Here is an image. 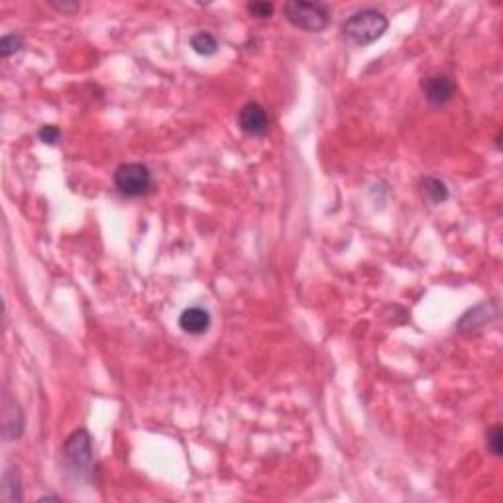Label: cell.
<instances>
[{
    "label": "cell",
    "mask_w": 503,
    "mask_h": 503,
    "mask_svg": "<svg viewBox=\"0 0 503 503\" xmlns=\"http://www.w3.org/2000/svg\"><path fill=\"white\" fill-rule=\"evenodd\" d=\"M388 18L383 16V12L376 8H366L352 14L350 18L344 22L342 34L346 42H350L352 46H370L376 39H380L386 30H388Z\"/></svg>",
    "instance_id": "6da1fadb"
},
{
    "label": "cell",
    "mask_w": 503,
    "mask_h": 503,
    "mask_svg": "<svg viewBox=\"0 0 503 503\" xmlns=\"http://www.w3.org/2000/svg\"><path fill=\"white\" fill-rule=\"evenodd\" d=\"M67 466L79 480H91L93 476V445L85 428L71 433L63 447Z\"/></svg>",
    "instance_id": "7a4b0ae2"
},
{
    "label": "cell",
    "mask_w": 503,
    "mask_h": 503,
    "mask_svg": "<svg viewBox=\"0 0 503 503\" xmlns=\"http://www.w3.org/2000/svg\"><path fill=\"white\" fill-rule=\"evenodd\" d=\"M284 14L291 26L305 32H323L329 26V10L319 2H287Z\"/></svg>",
    "instance_id": "3957f363"
},
{
    "label": "cell",
    "mask_w": 503,
    "mask_h": 503,
    "mask_svg": "<svg viewBox=\"0 0 503 503\" xmlns=\"http://www.w3.org/2000/svg\"><path fill=\"white\" fill-rule=\"evenodd\" d=\"M114 185L126 197H142L152 187V173L142 163H122L114 171Z\"/></svg>",
    "instance_id": "277c9868"
},
{
    "label": "cell",
    "mask_w": 503,
    "mask_h": 503,
    "mask_svg": "<svg viewBox=\"0 0 503 503\" xmlns=\"http://www.w3.org/2000/svg\"><path fill=\"white\" fill-rule=\"evenodd\" d=\"M238 124L242 128V132L250 136H266L269 128V118L264 106L260 103H248L242 106V110L238 114Z\"/></svg>",
    "instance_id": "5b68a950"
},
{
    "label": "cell",
    "mask_w": 503,
    "mask_h": 503,
    "mask_svg": "<svg viewBox=\"0 0 503 503\" xmlns=\"http://www.w3.org/2000/svg\"><path fill=\"white\" fill-rule=\"evenodd\" d=\"M423 93L431 105L442 106L454 95V83L448 75H431L423 81Z\"/></svg>",
    "instance_id": "8992f818"
},
{
    "label": "cell",
    "mask_w": 503,
    "mask_h": 503,
    "mask_svg": "<svg viewBox=\"0 0 503 503\" xmlns=\"http://www.w3.org/2000/svg\"><path fill=\"white\" fill-rule=\"evenodd\" d=\"M179 329L183 333L199 336L210 329V314L203 307H189L179 317Z\"/></svg>",
    "instance_id": "52a82bcc"
},
{
    "label": "cell",
    "mask_w": 503,
    "mask_h": 503,
    "mask_svg": "<svg viewBox=\"0 0 503 503\" xmlns=\"http://www.w3.org/2000/svg\"><path fill=\"white\" fill-rule=\"evenodd\" d=\"M2 407H4V438L6 440H14V438H18L22 435V428H24L22 411H20L18 403L10 397L8 393L4 395Z\"/></svg>",
    "instance_id": "ba28073f"
},
{
    "label": "cell",
    "mask_w": 503,
    "mask_h": 503,
    "mask_svg": "<svg viewBox=\"0 0 503 503\" xmlns=\"http://www.w3.org/2000/svg\"><path fill=\"white\" fill-rule=\"evenodd\" d=\"M2 497L6 502H20L22 494H20V476L18 470L14 468H6L4 478H2Z\"/></svg>",
    "instance_id": "9c48e42d"
},
{
    "label": "cell",
    "mask_w": 503,
    "mask_h": 503,
    "mask_svg": "<svg viewBox=\"0 0 503 503\" xmlns=\"http://www.w3.org/2000/svg\"><path fill=\"white\" fill-rule=\"evenodd\" d=\"M421 187H423V193L431 199V203H435V205H440L448 199L447 185L437 177H425L421 181Z\"/></svg>",
    "instance_id": "30bf717a"
},
{
    "label": "cell",
    "mask_w": 503,
    "mask_h": 503,
    "mask_svg": "<svg viewBox=\"0 0 503 503\" xmlns=\"http://www.w3.org/2000/svg\"><path fill=\"white\" fill-rule=\"evenodd\" d=\"M191 48L195 49V53H199V56L210 57L219 51V42L215 39V36H210L209 32H199L191 39Z\"/></svg>",
    "instance_id": "8fae6325"
},
{
    "label": "cell",
    "mask_w": 503,
    "mask_h": 503,
    "mask_svg": "<svg viewBox=\"0 0 503 503\" xmlns=\"http://www.w3.org/2000/svg\"><path fill=\"white\" fill-rule=\"evenodd\" d=\"M488 440H485V445H488V448H490V452L494 456H499L503 450V433H502V427L499 425H495V427H492L490 431H488Z\"/></svg>",
    "instance_id": "7c38bea8"
},
{
    "label": "cell",
    "mask_w": 503,
    "mask_h": 503,
    "mask_svg": "<svg viewBox=\"0 0 503 503\" xmlns=\"http://www.w3.org/2000/svg\"><path fill=\"white\" fill-rule=\"evenodd\" d=\"M20 49H22V38L16 34H8V36L0 39V56L2 57H10Z\"/></svg>",
    "instance_id": "4fadbf2b"
},
{
    "label": "cell",
    "mask_w": 503,
    "mask_h": 503,
    "mask_svg": "<svg viewBox=\"0 0 503 503\" xmlns=\"http://www.w3.org/2000/svg\"><path fill=\"white\" fill-rule=\"evenodd\" d=\"M248 12L256 18H269L274 14V4L272 2H250L248 4Z\"/></svg>",
    "instance_id": "5bb4252c"
},
{
    "label": "cell",
    "mask_w": 503,
    "mask_h": 503,
    "mask_svg": "<svg viewBox=\"0 0 503 503\" xmlns=\"http://www.w3.org/2000/svg\"><path fill=\"white\" fill-rule=\"evenodd\" d=\"M59 136H61V132H59V128L53 126V124H46V126H42V130H39V140L44 144H49V146L57 144Z\"/></svg>",
    "instance_id": "9a60e30c"
},
{
    "label": "cell",
    "mask_w": 503,
    "mask_h": 503,
    "mask_svg": "<svg viewBox=\"0 0 503 503\" xmlns=\"http://www.w3.org/2000/svg\"><path fill=\"white\" fill-rule=\"evenodd\" d=\"M48 4L53 10H57V12H63V14H71V12H77V10L81 8V4H77V2H57V0H49Z\"/></svg>",
    "instance_id": "2e32d148"
}]
</instances>
